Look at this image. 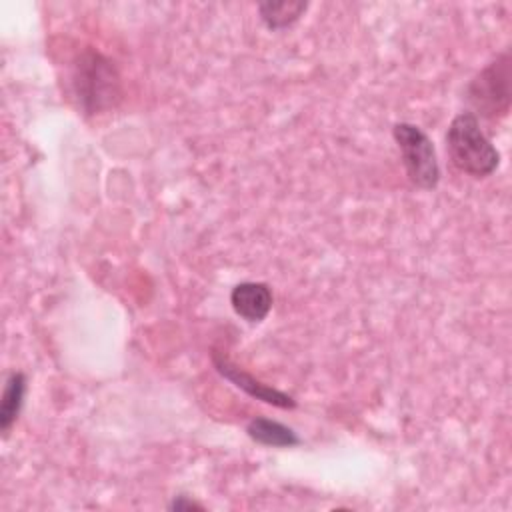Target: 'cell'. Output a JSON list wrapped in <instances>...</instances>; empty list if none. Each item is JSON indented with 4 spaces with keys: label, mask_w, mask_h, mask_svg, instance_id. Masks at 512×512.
<instances>
[{
    "label": "cell",
    "mask_w": 512,
    "mask_h": 512,
    "mask_svg": "<svg viewBox=\"0 0 512 512\" xmlns=\"http://www.w3.org/2000/svg\"><path fill=\"white\" fill-rule=\"evenodd\" d=\"M168 510L172 512H184V510H204V506L184 494H178L172 498V502L168 504Z\"/></svg>",
    "instance_id": "10"
},
{
    "label": "cell",
    "mask_w": 512,
    "mask_h": 512,
    "mask_svg": "<svg viewBox=\"0 0 512 512\" xmlns=\"http://www.w3.org/2000/svg\"><path fill=\"white\" fill-rule=\"evenodd\" d=\"M26 388H28V380L24 372L14 370L8 374L4 382L2 398H0V430L4 436H8L10 428L20 416V410L26 398Z\"/></svg>",
    "instance_id": "8"
},
{
    "label": "cell",
    "mask_w": 512,
    "mask_h": 512,
    "mask_svg": "<svg viewBox=\"0 0 512 512\" xmlns=\"http://www.w3.org/2000/svg\"><path fill=\"white\" fill-rule=\"evenodd\" d=\"M272 290L264 282H240L230 292V304L234 312L250 324L262 322L272 310Z\"/></svg>",
    "instance_id": "6"
},
{
    "label": "cell",
    "mask_w": 512,
    "mask_h": 512,
    "mask_svg": "<svg viewBox=\"0 0 512 512\" xmlns=\"http://www.w3.org/2000/svg\"><path fill=\"white\" fill-rule=\"evenodd\" d=\"M74 92L86 114H100L120 100V76L114 62L96 50H84L74 64Z\"/></svg>",
    "instance_id": "2"
},
{
    "label": "cell",
    "mask_w": 512,
    "mask_h": 512,
    "mask_svg": "<svg viewBox=\"0 0 512 512\" xmlns=\"http://www.w3.org/2000/svg\"><path fill=\"white\" fill-rule=\"evenodd\" d=\"M246 434L256 444L270 446V448H292L302 442V438L290 426L266 416L252 418L246 424Z\"/></svg>",
    "instance_id": "7"
},
{
    "label": "cell",
    "mask_w": 512,
    "mask_h": 512,
    "mask_svg": "<svg viewBox=\"0 0 512 512\" xmlns=\"http://www.w3.org/2000/svg\"><path fill=\"white\" fill-rule=\"evenodd\" d=\"M446 148L452 164L474 178L490 176L500 164V152L482 132L474 112H460L446 132Z\"/></svg>",
    "instance_id": "1"
},
{
    "label": "cell",
    "mask_w": 512,
    "mask_h": 512,
    "mask_svg": "<svg viewBox=\"0 0 512 512\" xmlns=\"http://www.w3.org/2000/svg\"><path fill=\"white\" fill-rule=\"evenodd\" d=\"M408 180L420 190H434L440 182V164L436 148L428 134L410 122H398L392 128Z\"/></svg>",
    "instance_id": "3"
},
{
    "label": "cell",
    "mask_w": 512,
    "mask_h": 512,
    "mask_svg": "<svg viewBox=\"0 0 512 512\" xmlns=\"http://www.w3.org/2000/svg\"><path fill=\"white\" fill-rule=\"evenodd\" d=\"M308 8V2L302 0H280V2H260L258 14L268 30H284L292 26Z\"/></svg>",
    "instance_id": "9"
},
{
    "label": "cell",
    "mask_w": 512,
    "mask_h": 512,
    "mask_svg": "<svg viewBox=\"0 0 512 512\" xmlns=\"http://www.w3.org/2000/svg\"><path fill=\"white\" fill-rule=\"evenodd\" d=\"M212 364H214V368L220 376H224L236 388H240L242 392H246L248 396H252V398H256L264 404H270V406H276V408H282V410H292L298 404L294 396L256 380L252 374H248L244 368H240L228 356H224V352L214 350L212 352Z\"/></svg>",
    "instance_id": "5"
},
{
    "label": "cell",
    "mask_w": 512,
    "mask_h": 512,
    "mask_svg": "<svg viewBox=\"0 0 512 512\" xmlns=\"http://www.w3.org/2000/svg\"><path fill=\"white\" fill-rule=\"evenodd\" d=\"M466 100L486 118L506 116L510 108V52L486 64L468 84Z\"/></svg>",
    "instance_id": "4"
}]
</instances>
